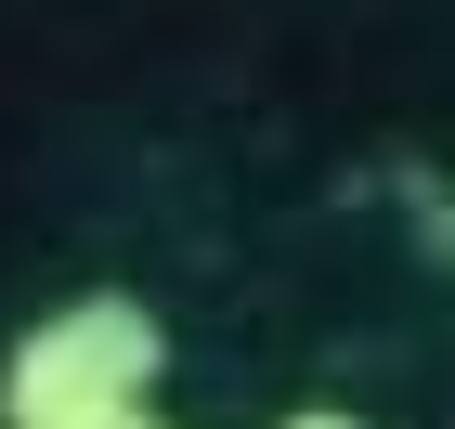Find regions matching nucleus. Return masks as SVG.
<instances>
[{
    "instance_id": "obj_1",
    "label": "nucleus",
    "mask_w": 455,
    "mask_h": 429,
    "mask_svg": "<svg viewBox=\"0 0 455 429\" xmlns=\"http://www.w3.org/2000/svg\"><path fill=\"white\" fill-rule=\"evenodd\" d=\"M0 429H182L170 417V325L131 286H78L13 325L0 352Z\"/></svg>"
},
{
    "instance_id": "obj_2",
    "label": "nucleus",
    "mask_w": 455,
    "mask_h": 429,
    "mask_svg": "<svg viewBox=\"0 0 455 429\" xmlns=\"http://www.w3.org/2000/svg\"><path fill=\"white\" fill-rule=\"evenodd\" d=\"M274 429H378V417H351V403H286Z\"/></svg>"
},
{
    "instance_id": "obj_3",
    "label": "nucleus",
    "mask_w": 455,
    "mask_h": 429,
    "mask_svg": "<svg viewBox=\"0 0 455 429\" xmlns=\"http://www.w3.org/2000/svg\"><path fill=\"white\" fill-rule=\"evenodd\" d=\"M443 260H455V209H443Z\"/></svg>"
}]
</instances>
